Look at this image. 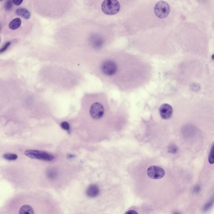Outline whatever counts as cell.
<instances>
[{
  "label": "cell",
  "mask_w": 214,
  "mask_h": 214,
  "mask_svg": "<svg viewBox=\"0 0 214 214\" xmlns=\"http://www.w3.org/2000/svg\"><path fill=\"white\" fill-rule=\"evenodd\" d=\"M95 6L98 7L96 8L97 12L105 17V20H110V17L118 14L120 9V3L117 0L99 1V4H95Z\"/></svg>",
  "instance_id": "1"
},
{
  "label": "cell",
  "mask_w": 214,
  "mask_h": 214,
  "mask_svg": "<svg viewBox=\"0 0 214 214\" xmlns=\"http://www.w3.org/2000/svg\"><path fill=\"white\" fill-rule=\"evenodd\" d=\"M105 113V107L101 102L94 101L89 106V115L93 120H101L104 118Z\"/></svg>",
  "instance_id": "2"
},
{
  "label": "cell",
  "mask_w": 214,
  "mask_h": 214,
  "mask_svg": "<svg viewBox=\"0 0 214 214\" xmlns=\"http://www.w3.org/2000/svg\"><path fill=\"white\" fill-rule=\"evenodd\" d=\"M24 154L29 158L44 161H51L55 159V156L53 155L42 151L27 150L25 152Z\"/></svg>",
  "instance_id": "3"
},
{
  "label": "cell",
  "mask_w": 214,
  "mask_h": 214,
  "mask_svg": "<svg viewBox=\"0 0 214 214\" xmlns=\"http://www.w3.org/2000/svg\"><path fill=\"white\" fill-rule=\"evenodd\" d=\"M154 11L155 14L158 18H165L169 15L170 12V7L167 2L161 1L156 4Z\"/></svg>",
  "instance_id": "4"
},
{
  "label": "cell",
  "mask_w": 214,
  "mask_h": 214,
  "mask_svg": "<svg viewBox=\"0 0 214 214\" xmlns=\"http://www.w3.org/2000/svg\"><path fill=\"white\" fill-rule=\"evenodd\" d=\"M147 174L149 177L151 179L159 180L163 177L165 175V172L164 170L160 167L152 166L148 169Z\"/></svg>",
  "instance_id": "5"
},
{
  "label": "cell",
  "mask_w": 214,
  "mask_h": 214,
  "mask_svg": "<svg viewBox=\"0 0 214 214\" xmlns=\"http://www.w3.org/2000/svg\"><path fill=\"white\" fill-rule=\"evenodd\" d=\"M160 115L163 119H169L171 117L173 113L172 107L169 104H162L159 108Z\"/></svg>",
  "instance_id": "6"
},
{
  "label": "cell",
  "mask_w": 214,
  "mask_h": 214,
  "mask_svg": "<svg viewBox=\"0 0 214 214\" xmlns=\"http://www.w3.org/2000/svg\"><path fill=\"white\" fill-rule=\"evenodd\" d=\"M100 190L96 184H91L88 187L86 191V194L89 197L94 198L100 194Z\"/></svg>",
  "instance_id": "7"
},
{
  "label": "cell",
  "mask_w": 214,
  "mask_h": 214,
  "mask_svg": "<svg viewBox=\"0 0 214 214\" xmlns=\"http://www.w3.org/2000/svg\"><path fill=\"white\" fill-rule=\"evenodd\" d=\"M16 13L18 16L24 17V18L27 19H29L31 16L30 12L25 8H18L16 11Z\"/></svg>",
  "instance_id": "8"
},
{
  "label": "cell",
  "mask_w": 214,
  "mask_h": 214,
  "mask_svg": "<svg viewBox=\"0 0 214 214\" xmlns=\"http://www.w3.org/2000/svg\"><path fill=\"white\" fill-rule=\"evenodd\" d=\"M19 214H34L33 208L28 205H24L20 208Z\"/></svg>",
  "instance_id": "9"
},
{
  "label": "cell",
  "mask_w": 214,
  "mask_h": 214,
  "mask_svg": "<svg viewBox=\"0 0 214 214\" xmlns=\"http://www.w3.org/2000/svg\"><path fill=\"white\" fill-rule=\"evenodd\" d=\"M21 21L20 18H17L13 19L9 24V27L12 30L18 29L21 25Z\"/></svg>",
  "instance_id": "10"
},
{
  "label": "cell",
  "mask_w": 214,
  "mask_h": 214,
  "mask_svg": "<svg viewBox=\"0 0 214 214\" xmlns=\"http://www.w3.org/2000/svg\"><path fill=\"white\" fill-rule=\"evenodd\" d=\"M3 157L5 159L9 161L16 160L18 158V156L15 154L7 153L3 155Z\"/></svg>",
  "instance_id": "11"
},
{
  "label": "cell",
  "mask_w": 214,
  "mask_h": 214,
  "mask_svg": "<svg viewBox=\"0 0 214 214\" xmlns=\"http://www.w3.org/2000/svg\"><path fill=\"white\" fill-rule=\"evenodd\" d=\"M209 164H213L214 163V145H213L211 149L209 156Z\"/></svg>",
  "instance_id": "12"
},
{
  "label": "cell",
  "mask_w": 214,
  "mask_h": 214,
  "mask_svg": "<svg viewBox=\"0 0 214 214\" xmlns=\"http://www.w3.org/2000/svg\"><path fill=\"white\" fill-rule=\"evenodd\" d=\"M13 2L8 1L6 2L5 4V8L6 11H9L11 9L13 6Z\"/></svg>",
  "instance_id": "13"
},
{
  "label": "cell",
  "mask_w": 214,
  "mask_h": 214,
  "mask_svg": "<svg viewBox=\"0 0 214 214\" xmlns=\"http://www.w3.org/2000/svg\"><path fill=\"white\" fill-rule=\"evenodd\" d=\"M62 128L64 130H65L66 131H69L70 128H69V123L67 122H63L61 124Z\"/></svg>",
  "instance_id": "14"
},
{
  "label": "cell",
  "mask_w": 214,
  "mask_h": 214,
  "mask_svg": "<svg viewBox=\"0 0 214 214\" xmlns=\"http://www.w3.org/2000/svg\"><path fill=\"white\" fill-rule=\"evenodd\" d=\"M213 200L207 203V204L205 205L204 207H203V210L205 211L208 210V209H210V207H212V206L213 205Z\"/></svg>",
  "instance_id": "15"
},
{
  "label": "cell",
  "mask_w": 214,
  "mask_h": 214,
  "mask_svg": "<svg viewBox=\"0 0 214 214\" xmlns=\"http://www.w3.org/2000/svg\"><path fill=\"white\" fill-rule=\"evenodd\" d=\"M11 43L10 42H7V43H6V44H5V45H4V46H3L2 49H0V54L5 52V51L7 50V49L8 48V47H9Z\"/></svg>",
  "instance_id": "16"
},
{
  "label": "cell",
  "mask_w": 214,
  "mask_h": 214,
  "mask_svg": "<svg viewBox=\"0 0 214 214\" xmlns=\"http://www.w3.org/2000/svg\"><path fill=\"white\" fill-rule=\"evenodd\" d=\"M22 2L23 1H20V0H16V1H13V3L16 6H19L21 5Z\"/></svg>",
  "instance_id": "17"
},
{
  "label": "cell",
  "mask_w": 214,
  "mask_h": 214,
  "mask_svg": "<svg viewBox=\"0 0 214 214\" xmlns=\"http://www.w3.org/2000/svg\"><path fill=\"white\" fill-rule=\"evenodd\" d=\"M125 214H139L136 211L133 210H130L126 212Z\"/></svg>",
  "instance_id": "18"
},
{
  "label": "cell",
  "mask_w": 214,
  "mask_h": 214,
  "mask_svg": "<svg viewBox=\"0 0 214 214\" xmlns=\"http://www.w3.org/2000/svg\"><path fill=\"white\" fill-rule=\"evenodd\" d=\"M174 214H179V213L176 212V213H175Z\"/></svg>",
  "instance_id": "19"
},
{
  "label": "cell",
  "mask_w": 214,
  "mask_h": 214,
  "mask_svg": "<svg viewBox=\"0 0 214 214\" xmlns=\"http://www.w3.org/2000/svg\"><path fill=\"white\" fill-rule=\"evenodd\" d=\"M0 43H1V38H0Z\"/></svg>",
  "instance_id": "20"
}]
</instances>
